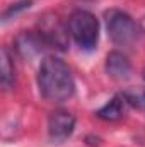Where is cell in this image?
I'll return each instance as SVG.
<instances>
[{
  "mask_svg": "<svg viewBox=\"0 0 145 147\" xmlns=\"http://www.w3.org/2000/svg\"><path fill=\"white\" fill-rule=\"evenodd\" d=\"M38 87L50 103H63L75 92V82L68 65L56 57H46L38 70Z\"/></svg>",
  "mask_w": 145,
  "mask_h": 147,
  "instance_id": "1",
  "label": "cell"
},
{
  "mask_svg": "<svg viewBox=\"0 0 145 147\" xmlns=\"http://www.w3.org/2000/svg\"><path fill=\"white\" fill-rule=\"evenodd\" d=\"M68 33L80 48L92 50L99 41V21L89 10H75L68 17Z\"/></svg>",
  "mask_w": 145,
  "mask_h": 147,
  "instance_id": "2",
  "label": "cell"
},
{
  "mask_svg": "<svg viewBox=\"0 0 145 147\" xmlns=\"http://www.w3.org/2000/svg\"><path fill=\"white\" fill-rule=\"evenodd\" d=\"M104 19H106L108 34L114 45L125 46V45H132L137 39L138 28L126 12L119 9H109L104 14Z\"/></svg>",
  "mask_w": 145,
  "mask_h": 147,
  "instance_id": "3",
  "label": "cell"
},
{
  "mask_svg": "<svg viewBox=\"0 0 145 147\" xmlns=\"http://www.w3.org/2000/svg\"><path fill=\"white\" fill-rule=\"evenodd\" d=\"M75 116L68 110H55L48 116V135L51 142L62 144L73 134Z\"/></svg>",
  "mask_w": 145,
  "mask_h": 147,
  "instance_id": "4",
  "label": "cell"
},
{
  "mask_svg": "<svg viewBox=\"0 0 145 147\" xmlns=\"http://www.w3.org/2000/svg\"><path fill=\"white\" fill-rule=\"evenodd\" d=\"M38 33L43 36V39L46 41V45L50 48H58V50H65L67 45H68V39H67V33L68 29H65L58 17L55 16H46L39 21V28H38Z\"/></svg>",
  "mask_w": 145,
  "mask_h": 147,
  "instance_id": "5",
  "label": "cell"
},
{
  "mask_svg": "<svg viewBox=\"0 0 145 147\" xmlns=\"http://www.w3.org/2000/svg\"><path fill=\"white\" fill-rule=\"evenodd\" d=\"M46 48L50 46L46 45V41L38 31H24L15 38V50L24 58H34L36 55L43 53Z\"/></svg>",
  "mask_w": 145,
  "mask_h": 147,
  "instance_id": "6",
  "label": "cell"
},
{
  "mask_svg": "<svg viewBox=\"0 0 145 147\" xmlns=\"http://www.w3.org/2000/svg\"><path fill=\"white\" fill-rule=\"evenodd\" d=\"M104 69L111 79L114 80H125L132 74V63L121 51H109L106 57Z\"/></svg>",
  "mask_w": 145,
  "mask_h": 147,
  "instance_id": "7",
  "label": "cell"
},
{
  "mask_svg": "<svg viewBox=\"0 0 145 147\" xmlns=\"http://www.w3.org/2000/svg\"><path fill=\"white\" fill-rule=\"evenodd\" d=\"M125 105H126V101L123 96H114L101 110L96 111V116L104 121H116L125 115Z\"/></svg>",
  "mask_w": 145,
  "mask_h": 147,
  "instance_id": "8",
  "label": "cell"
},
{
  "mask_svg": "<svg viewBox=\"0 0 145 147\" xmlns=\"http://www.w3.org/2000/svg\"><path fill=\"white\" fill-rule=\"evenodd\" d=\"M2 74H0V80H2V87L3 89H9L12 87V84L15 82V69H14V63H12V58H10V53L9 50L3 46L2 48Z\"/></svg>",
  "mask_w": 145,
  "mask_h": 147,
  "instance_id": "9",
  "label": "cell"
},
{
  "mask_svg": "<svg viewBox=\"0 0 145 147\" xmlns=\"http://www.w3.org/2000/svg\"><path fill=\"white\" fill-rule=\"evenodd\" d=\"M125 101L128 105H133V106H138V108H145V89H132V91H126L123 94Z\"/></svg>",
  "mask_w": 145,
  "mask_h": 147,
  "instance_id": "10",
  "label": "cell"
},
{
  "mask_svg": "<svg viewBox=\"0 0 145 147\" xmlns=\"http://www.w3.org/2000/svg\"><path fill=\"white\" fill-rule=\"evenodd\" d=\"M31 3H33V0H21V2H15V3H12L9 9H5V10H3V14H2V19H3V21H9L10 17L17 16L19 12H22V10L29 9V7H31Z\"/></svg>",
  "mask_w": 145,
  "mask_h": 147,
  "instance_id": "11",
  "label": "cell"
},
{
  "mask_svg": "<svg viewBox=\"0 0 145 147\" xmlns=\"http://www.w3.org/2000/svg\"><path fill=\"white\" fill-rule=\"evenodd\" d=\"M144 79H145V70H144Z\"/></svg>",
  "mask_w": 145,
  "mask_h": 147,
  "instance_id": "12",
  "label": "cell"
}]
</instances>
